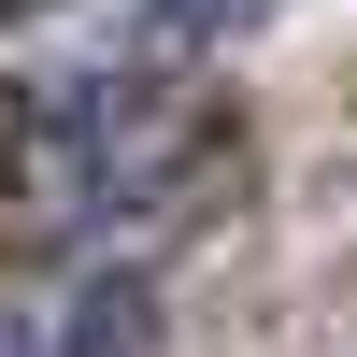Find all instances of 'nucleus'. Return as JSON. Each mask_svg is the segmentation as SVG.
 Here are the masks:
<instances>
[{
    "instance_id": "f257e3e1",
    "label": "nucleus",
    "mask_w": 357,
    "mask_h": 357,
    "mask_svg": "<svg viewBox=\"0 0 357 357\" xmlns=\"http://www.w3.org/2000/svg\"><path fill=\"white\" fill-rule=\"evenodd\" d=\"M257 29V0H114L100 29L29 72V129L86 172V186H143L129 143H158L172 114H200V72Z\"/></svg>"
},
{
    "instance_id": "f03ea898",
    "label": "nucleus",
    "mask_w": 357,
    "mask_h": 357,
    "mask_svg": "<svg viewBox=\"0 0 357 357\" xmlns=\"http://www.w3.org/2000/svg\"><path fill=\"white\" fill-rule=\"evenodd\" d=\"M143 329H158V286L114 272V286H86L57 314H0V357H143Z\"/></svg>"
}]
</instances>
